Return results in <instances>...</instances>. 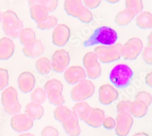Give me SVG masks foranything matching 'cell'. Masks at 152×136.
Instances as JSON below:
<instances>
[{"instance_id": "cell-1", "label": "cell", "mask_w": 152, "mask_h": 136, "mask_svg": "<svg viewBox=\"0 0 152 136\" xmlns=\"http://www.w3.org/2000/svg\"><path fill=\"white\" fill-rule=\"evenodd\" d=\"M118 39L117 32L112 28L104 26L97 28L91 35L83 42V46L90 47L97 45L110 46L116 44Z\"/></svg>"}, {"instance_id": "cell-2", "label": "cell", "mask_w": 152, "mask_h": 136, "mask_svg": "<svg viewBox=\"0 0 152 136\" xmlns=\"http://www.w3.org/2000/svg\"><path fill=\"white\" fill-rule=\"evenodd\" d=\"M3 29L4 34L11 39H17L24 29L23 21L17 14L12 10H7L3 14Z\"/></svg>"}, {"instance_id": "cell-3", "label": "cell", "mask_w": 152, "mask_h": 136, "mask_svg": "<svg viewBox=\"0 0 152 136\" xmlns=\"http://www.w3.org/2000/svg\"><path fill=\"white\" fill-rule=\"evenodd\" d=\"M133 76V70L129 65L119 64L111 69L109 78L111 82L116 87L124 89L130 84Z\"/></svg>"}, {"instance_id": "cell-4", "label": "cell", "mask_w": 152, "mask_h": 136, "mask_svg": "<svg viewBox=\"0 0 152 136\" xmlns=\"http://www.w3.org/2000/svg\"><path fill=\"white\" fill-rule=\"evenodd\" d=\"M121 43H116L110 46L99 45L96 46L94 52L97 55L99 60L103 64H109L118 60L121 56Z\"/></svg>"}, {"instance_id": "cell-5", "label": "cell", "mask_w": 152, "mask_h": 136, "mask_svg": "<svg viewBox=\"0 0 152 136\" xmlns=\"http://www.w3.org/2000/svg\"><path fill=\"white\" fill-rule=\"evenodd\" d=\"M1 102L6 112L10 115L18 114L21 109V106L18 99V92L12 87L5 89L1 95Z\"/></svg>"}, {"instance_id": "cell-6", "label": "cell", "mask_w": 152, "mask_h": 136, "mask_svg": "<svg viewBox=\"0 0 152 136\" xmlns=\"http://www.w3.org/2000/svg\"><path fill=\"white\" fill-rule=\"evenodd\" d=\"M95 92V85L92 81L83 79L76 84L71 92L72 100L75 102L85 101L91 98Z\"/></svg>"}, {"instance_id": "cell-7", "label": "cell", "mask_w": 152, "mask_h": 136, "mask_svg": "<svg viewBox=\"0 0 152 136\" xmlns=\"http://www.w3.org/2000/svg\"><path fill=\"white\" fill-rule=\"evenodd\" d=\"M143 49V42L139 38L132 37L122 45L121 56L125 60L137 59Z\"/></svg>"}, {"instance_id": "cell-8", "label": "cell", "mask_w": 152, "mask_h": 136, "mask_svg": "<svg viewBox=\"0 0 152 136\" xmlns=\"http://www.w3.org/2000/svg\"><path fill=\"white\" fill-rule=\"evenodd\" d=\"M83 64L86 76L91 79H96L100 77L102 68L98 57L94 52H88L83 58Z\"/></svg>"}, {"instance_id": "cell-9", "label": "cell", "mask_w": 152, "mask_h": 136, "mask_svg": "<svg viewBox=\"0 0 152 136\" xmlns=\"http://www.w3.org/2000/svg\"><path fill=\"white\" fill-rule=\"evenodd\" d=\"M70 62V56L68 51L63 49L54 52L52 56V69L58 73L65 71Z\"/></svg>"}, {"instance_id": "cell-10", "label": "cell", "mask_w": 152, "mask_h": 136, "mask_svg": "<svg viewBox=\"0 0 152 136\" xmlns=\"http://www.w3.org/2000/svg\"><path fill=\"white\" fill-rule=\"evenodd\" d=\"M116 122V134L118 136H126L133 126V118L130 113H118Z\"/></svg>"}, {"instance_id": "cell-11", "label": "cell", "mask_w": 152, "mask_h": 136, "mask_svg": "<svg viewBox=\"0 0 152 136\" xmlns=\"http://www.w3.org/2000/svg\"><path fill=\"white\" fill-rule=\"evenodd\" d=\"M34 125V120L26 114H17L12 117L10 125L17 132H26L30 130Z\"/></svg>"}, {"instance_id": "cell-12", "label": "cell", "mask_w": 152, "mask_h": 136, "mask_svg": "<svg viewBox=\"0 0 152 136\" xmlns=\"http://www.w3.org/2000/svg\"><path fill=\"white\" fill-rule=\"evenodd\" d=\"M71 30L65 24H58L55 27L53 33V43L58 46H65L69 41Z\"/></svg>"}, {"instance_id": "cell-13", "label": "cell", "mask_w": 152, "mask_h": 136, "mask_svg": "<svg viewBox=\"0 0 152 136\" xmlns=\"http://www.w3.org/2000/svg\"><path fill=\"white\" fill-rule=\"evenodd\" d=\"M118 96V91L111 84H104L99 89V100L102 104L108 105L111 104L116 101Z\"/></svg>"}, {"instance_id": "cell-14", "label": "cell", "mask_w": 152, "mask_h": 136, "mask_svg": "<svg viewBox=\"0 0 152 136\" xmlns=\"http://www.w3.org/2000/svg\"><path fill=\"white\" fill-rule=\"evenodd\" d=\"M86 73L83 67L78 65L71 66L67 68L64 73L66 81L71 85L77 84L81 81L86 79Z\"/></svg>"}, {"instance_id": "cell-15", "label": "cell", "mask_w": 152, "mask_h": 136, "mask_svg": "<svg viewBox=\"0 0 152 136\" xmlns=\"http://www.w3.org/2000/svg\"><path fill=\"white\" fill-rule=\"evenodd\" d=\"M63 129L69 136H79L81 129L79 123V118L74 111L72 110L71 115L62 122Z\"/></svg>"}, {"instance_id": "cell-16", "label": "cell", "mask_w": 152, "mask_h": 136, "mask_svg": "<svg viewBox=\"0 0 152 136\" xmlns=\"http://www.w3.org/2000/svg\"><path fill=\"white\" fill-rule=\"evenodd\" d=\"M18 84L19 89L22 92L24 93H29L35 87V76L31 72H23L18 78Z\"/></svg>"}, {"instance_id": "cell-17", "label": "cell", "mask_w": 152, "mask_h": 136, "mask_svg": "<svg viewBox=\"0 0 152 136\" xmlns=\"http://www.w3.org/2000/svg\"><path fill=\"white\" fill-rule=\"evenodd\" d=\"M45 47L40 39H36L30 45L24 46L23 48V51L24 55L31 57L36 58L42 56L45 51Z\"/></svg>"}, {"instance_id": "cell-18", "label": "cell", "mask_w": 152, "mask_h": 136, "mask_svg": "<svg viewBox=\"0 0 152 136\" xmlns=\"http://www.w3.org/2000/svg\"><path fill=\"white\" fill-rule=\"evenodd\" d=\"M105 117V112L102 109L92 108L90 114L84 120V121L91 127L98 128L102 125V123Z\"/></svg>"}, {"instance_id": "cell-19", "label": "cell", "mask_w": 152, "mask_h": 136, "mask_svg": "<svg viewBox=\"0 0 152 136\" xmlns=\"http://www.w3.org/2000/svg\"><path fill=\"white\" fill-rule=\"evenodd\" d=\"M15 44L10 37H4L0 39V60H7L14 54Z\"/></svg>"}, {"instance_id": "cell-20", "label": "cell", "mask_w": 152, "mask_h": 136, "mask_svg": "<svg viewBox=\"0 0 152 136\" xmlns=\"http://www.w3.org/2000/svg\"><path fill=\"white\" fill-rule=\"evenodd\" d=\"M84 7L82 0H65L64 3V8L66 13L73 17L77 18Z\"/></svg>"}, {"instance_id": "cell-21", "label": "cell", "mask_w": 152, "mask_h": 136, "mask_svg": "<svg viewBox=\"0 0 152 136\" xmlns=\"http://www.w3.org/2000/svg\"><path fill=\"white\" fill-rule=\"evenodd\" d=\"M31 18L37 23L45 21L49 15L47 9L42 4L30 6Z\"/></svg>"}, {"instance_id": "cell-22", "label": "cell", "mask_w": 152, "mask_h": 136, "mask_svg": "<svg viewBox=\"0 0 152 136\" xmlns=\"http://www.w3.org/2000/svg\"><path fill=\"white\" fill-rule=\"evenodd\" d=\"M135 12L128 8L120 11L115 18V23L119 26H124L130 23L135 18Z\"/></svg>"}, {"instance_id": "cell-23", "label": "cell", "mask_w": 152, "mask_h": 136, "mask_svg": "<svg viewBox=\"0 0 152 136\" xmlns=\"http://www.w3.org/2000/svg\"><path fill=\"white\" fill-rule=\"evenodd\" d=\"M25 114L33 120H39L44 115V109L40 104L31 102L26 106Z\"/></svg>"}, {"instance_id": "cell-24", "label": "cell", "mask_w": 152, "mask_h": 136, "mask_svg": "<svg viewBox=\"0 0 152 136\" xmlns=\"http://www.w3.org/2000/svg\"><path fill=\"white\" fill-rule=\"evenodd\" d=\"M148 107V106L144 102L135 100L131 103L130 114L132 115V116L134 117L142 118L147 114Z\"/></svg>"}, {"instance_id": "cell-25", "label": "cell", "mask_w": 152, "mask_h": 136, "mask_svg": "<svg viewBox=\"0 0 152 136\" xmlns=\"http://www.w3.org/2000/svg\"><path fill=\"white\" fill-rule=\"evenodd\" d=\"M136 25L141 29L152 28V13L147 11L141 12L136 17Z\"/></svg>"}, {"instance_id": "cell-26", "label": "cell", "mask_w": 152, "mask_h": 136, "mask_svg": "<svg viewBox=\"0 0 152 136\" xmlns=\"http://www.w3.org/2000/svg\"><path fill=\"white\" fill-rule=\"evenodd\" d=\"M92 107L86 101L77 102L72 107V111L77 115L79 119L84 121L90 114Z\"/></svg>"}, {"instance_id": "cell-27", "label": "cell", "mask_w": 152, "mask_h": 136, "mask_svg": "<svg viewBox=\"0 0 152 136\" xmlns=\"http://www.w3.org/2000/svg\"><path fill=\"white\" fill-rule=\"evenodd\" d=\"M19 39L23 45H30L36 40L35 32L31 28H25L20 32Z\"/></svg>"}, {"instance_id": "cell-28", "label": "cell", "mask_w": 152, "mask_h": 136, "mask_svg": "<svg viewBox=\"0 0 152 136\" xmlns=\"http://www.w3.org/2000/svg\"><path fill=\"white\" fill-rule=\"evenodd\" d=\"M47 97L50 103L56 106H60L65 103L62 92L58 89H50L46 91Z\"/></svg>"}, {"instance_id": "cell-29", "label": "cell", "mask_w": 152, "mask_h": 136, "mask_svg": "<svg viewBox=\"0 0 152 136\" xmlns=\"http://www.w3.org/2000/svg\"><path fill=\"white\" fill-rule=\"evenodd\" d=\"M35 67L37 71L42 75H48L52 69L51 62L50 60L46 57H42L38 59L36 62Z\"/></svg>"}, {"instance_id": "cell-30", "label": "cell", "mask_w": 152, "mask_h": 136, "mask_svg": "<svg viewBox=\"0 0 152 136\" xmlns=\"http://www.w3.org/2000/svg\"><path fill=\"white\" fill-rule=\"evenodd\" d=\"M72 110L65 106H57L54 112L55 118L60 122L65 121L71 114Z\"/></svg>"}, {"instance_id": "cell-31", "label": "cell", "mask_w": 152, "mask_h": 136, "mask_svg": "<svg viewBox=\"0 0 152 136\" xmlns=\"http://www.w3.org/2000/svg\"><path fill=\"white\" fill-rule=\"evenodd\" d=\"M47 96L46 92L42 87H37L34 89L31 94V98L32 102L39 104H43L46 101Z\"/></svg>"}, {"instance_id": "cell-32", "label": "cell", "mask_w": 152, "mask_h": 136, "mask_svg": "<svg viewBox=\"0 0 152 136\" xmlns=\"http://www.w3.org/2000/svg\"><path fill=\"white\" fill-rule=\"evenodd\" d=\"M57 18L55 16L48 15L45 21L37 23V27L42 30L50 29L57 26Z\"/></svg>"}, {"instance_id": "cell-33", "label": "cell", "mask_w": 152, "mask_h": 136, "mask_svg": "<svg viewBox=\"0 0 152 136\" xmlns=\"http://www.w3.org/2000/svg\"><path fill=\"white\" fill-rule=\"evenodd\" d=\"M125 6L133 10L136 15L141 13L144 8L142 0H125Z\"/></svg>"}, {"instance_id": "cell-34", "label": "cell", "mask_w": 152, "mask_h": 136, "mask_svg": "<svg viewBox=\"0 0 152 136\" xmlns=\"http://www.w3.org/2000/svg\"><path fill=\"white\" fill-rule=\"evenodd\" d=\"M77 18L85 23H90L93 20L92 12L86 7H84L77 17Z\"/></svg>"}, {"instance_id": "cell-35", "label": "cell", "mask_w": 152, "mask_h": 136, "mask_svg": "<svg viewBox=\"0 0 152 136\" xmlns=\"http://www.w3.org/2000/svg\"><path fill=\"white\" fill-rule=\"evenodd\" d=\"M44 89L46 92L50 89H58L63 92V85L60 81L57 79H52L46 82L45 85Z\"/></svg>"}, {"instance_id": "cell-36", "label": "cell", "mask_w": 152, "mask_h": 136, "mask_svg": "<svg viewBox=\"0 0 152 136\" xmlns=\"http://www.w3.org/2000/svg\"><path fill=\"white\" fill-rule=\"evenodd\" d=\"M9 82L8 71L4 68H0V90L6 88Z\"/></svg>"}, {"instance_id": "cell-37", "label": "cell", "mask_w": 152, "mask_h": 136, "mask_svg": "<svg viewBox=\"0 0 152 136\" xmlns=\"http://www.w3.org/2000/svg\"><path fill=\"white\" fill-rule=\"evenodd\" d=\"M135 100L142 101L144 102L148 106H149L152 103V96L147 92L142 91L139 92L135 96Z\"/></svg>"}, {"instance_id": "cell-38", "label": "cell", "mask_w": 152, "mask_h": 136, "mask_svg": "<svg viewBox=\"0 0 152 136\" xmlns=\"http://www.w3.org/2000/svg\"><path fill=\"white\" fill-rule=\"evenodd\" d=\"M132 101L129 100H123L117 104L116 109L118 113H130V109Z\"/></svg>"}, {"instance_id": "cell-39", "label": "cell", "mask_w": 152, "mask_h": 136, "mask_svg": "<svg viewBox=\"0 0 152 136\" xmlns=\"http://www.w3.org/2000/svg\"><path fill=\"white\" fill-rule=\"evenodd\" d=\"M42 4L43 5L49 12H54L58 4V0H42Z\"/></svg>"}, {"instance_id": "cell-40", "label": "cell", "mask_w": 152, "mask_h": 136, "mask_svg": "<svg viewBox=\"0 0 152 136\" xmlns=\"http://www.w3.org/2000/svg\"><path fill=\"white\" fill-rule=\"evenodd\" d=\"M142 58L148 64H152V47H145L142 51Z\"/></svg>"}, {"instance_id": "cell-41", "label": "cell", "mask_w": 152, "mask_h": 136, "mask_svg": "<svg viewBox=\"0 0 152 136\" xmlns=\"http://www.w3.org/2000/svg\"><path fill=\"white\" fill-rule=\"evenodd\" d=\"M42 136H59L58 130L52 126L45 127L41 132Z\"/></svg>"}, {"instance_id": "cell-42", "label": "cell", "mask_w": 152, "mask_h": 136, "mask_svg": "<svg viewBox=\"0 0 152 136\" xmlns=\"http://www.w3.org/2000/svg\"><path fill=\"white\" fill-rule=\"evenodd\" d=\"M116 120L111 117H105L102 123V125L104 126V127L105 129H107L109 130L115 128L116 126Z\"/></svg>"}, {"instance_id": "cell-43", "label": "cell", "mask_w": 152, "mask_h": 136, "mask_svg": "<svg viewBox=\"0 0 152 136\" xmlns=\"http://www.w3.org/2000/svg\"><path fill=\"white\" fill-rule=\"evenodd\" d=\"M85 7L90 9L97 8L102 2V0H83Z\"/></svg>"}, {"instance_id": "cell-44", "label": "cell", "mask_w": 152, "mask_h": 136, "mask_svg": "<svg viewBox=\"0 0 152 136\" xmlns=\"http://www.w3.org/2000/svg\"><path fill=\"white\" fill-rule=\"evenodd\" d=\"M145 82L150 87H152V71L148 73L145 76Z\"/></svg>"}, {"instance_id": "cell-45", "label": "cell", "mask_w": 152, "mask_h": 136, "mask_svg": "<svg viewBox=\"0 0 152 136\" xmlns=\"http://www.w3.org/2000/svg\"><path fill=\"white\" fill-rule=\"evenodd\" d=\"M29 4L30 6H32L36 4H42V0H28Z\"/></svg>"}, {"instance_id": "cell-46", "label": "cell", "mask_w": 152, "mask_h": 136, "mask_svg": "<svg viewBox=\"0 0 152 136\" xmlns=\"http://www.w3.org/2000/svg\"><path fill=\"white\" fill-rule=\"evenodd\" d=\"M148 46L152 47V31L148 36Z\"/></svg>"}, {"instance_id": "cell-47", "label": "cell", "mask_w": 152, "mask_h": 136, "mask_svg": "<svg viewBox=\"0 0 152 136\" xmlns=\"http://www.w3.org/2000/svg\"><path fill=\"white\" fill-rule=\"evenodd\" d=\"M133 136H149L147 134L145 133V132H137V133H136L135 134H134Z\"/></svg>"}, {"instance_id": "cell-48", "label": "cell", "mask_w": 152, "mask_h": 136, "mask_svg": "<svg viewBox=\"0 0 152 136\" xmlns=\"http://www.w3.org/2000/svg\"><path fill=\"white\" fill-rule=\"evenodd\" d=\"M105 1H106L110 3H111V4H115V3L119 2L120 0H105Z\"/></svg>"}, {"instance_id": "cell-49", "label": "cell", "mask_w": 152, "mask_h": 136, "mask_svg": "<svg viewBox=\"0 0 152 136\" xmlns=\"http://www.w3.org/2000/svg\"><path fill=\"white\" fill-rule=\"evenodd\" d=\"M18 136H34V135L32 134H31L29 132H26V133L21 134L19 135Z\"/></svg>"}, {"instance_id": "cell-50", "label": "cell", "mask_w": 152, "mask_h": 136, "mask_svg": "<svg viewBox=\"0 0 152 136\" xmlns=\"http://www.w3.org/2000/svg\"><path fill=\"white\" fill-rule=\"evenodd\" d=\"M2 19H3V14L1 13V12L0 11V23L2 21Z\"/></svg>"}, {"instance_id": "cell-51", "label": "cell", "mask_w": 152, "mask_h": 136, "mask_svg": "<svg viewBox=\"0 0 152 136\" xmlns=\"http://www.w3.org/2000/svg\"><path fill=\"white\" fill-rule=\"evenodd\" d=\"M0 136H1V135H0Z\"/></svg>"}]
</instances>
